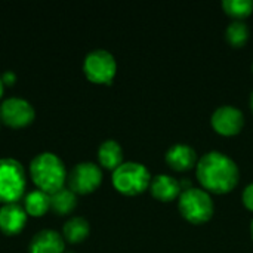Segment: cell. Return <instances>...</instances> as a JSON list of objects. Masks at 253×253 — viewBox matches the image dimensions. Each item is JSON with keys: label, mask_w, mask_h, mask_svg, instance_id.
<instances>
[{"label": "cell", "mask_w": 253, "mask_h": 253, "mask_svg": "<svg viewBox=\"0 0 253 253\" xmlns=\"http://www.w3.org/2000/svg\"><path fill=\"white\" fill-rule=\"evenodd\" d=\"M196 175L208 193L225 194L239 184L240 172L236 162L221 151L206 153L196 166Z\"/></svg>", "instance_id": "1"}, {"label": "cell", "mask_w": 253, "mask_h": 253, "mask_svg": "<svg viewBox=\"0 0 253 253\" xmlns=\"http://www.w3.org/2000/svg\"><path fill=\"white\" fill-rule=\"evenodd\" d=\"M30 175L37 190H42L50 196L65 187L68 172L64 162L56 154L44 151L31 160Z\"/></svg>", "instance_id": "2"}, {"label": "cell", "mask_w": 253, "mask_h": 253, "mask_svg": "<svg viewBox=\"0 0 253 253\" xmlns=\"http://www.w3.org/2000/svg\"><path fill=\"white\" fill-rule=\"evenodd\" d=\"M179 213L191 224L200 225L208 222L213 216V200L211 194L203 188L191 187L181 193L178 199Z\"/></svg>", "instance_id": "3"}, {"label": "cell", "mask_w": 253, "mask_h": 253, "mask_svg": "<svg viewBox=\"0 0 253 253\" xmlns=\"http://www.w3.org/2000/svg\"><path fill=\"white\" fill-rule=\"evenodd\" d=\"M151 184L150 170L138 162H125L113 170V185L125 196L144 193Z\"/></svg>", "instance_id": "4"}, {"label": "cell", "mask_w": 253, "mask_h": 253, "mask_svg": "<svg viewBox=\"0 0 253 253\" xmlns=\"http://www.w3.org/2000/svg\"><path fill=\"white\" fill-rule=\"evenodd\" d=\"M24 166L10 157L0 159V203H16L25 193Z\"/></svg>", "instance_id": "5"}, {"label": "cell", "mask_w": 253, "mask_h": 253, "mask_svg": "<svg viewBox=\"0 0 253 253\" xmlns=\"http://www.w3.org/2000/svg\"><path fill=\"white\" fill-rule=\"evenodd\" d=\"M83 71L84 76L99 84H110L117 73V62L105 49H95L89 52L83 61Z\"/></svg>", "instance_id": "6"}, {"label": "cell", "mask_w": 253, "mask_h": 253, "mask_svg": "<svg viewBox=\"0 0 253 253\" xmlns=\"http://www.w3.org/2000/svg\"><path fill=\"white\" fill-rule=\"evenodd\" d=\"M102 182V170L96 163H77L67 175V187L74 194H89Z\"/></svg>", "instance_id": "7"}, {"label": "cell", "mask_w": 253, "mask_h": 253, "mask_svg": "<svg viewBox=\"0 0 253 253\" xmlns=\"http://www.w3.org/2000/svg\"><path fill=\"white\" fill-rule=\"evenodd\" d=\"M36 117L34 107L24 98L10 96L0 104V120L10 127L28 126Z\"/></svg>", "instance_id": "8"}, {"label": "cell", "mask_w": 253, "mask_h": 253, "mask_svg": "<svg viewBox=\"0 0 253 253\" xmlns=\"http://www.w3.org/2000/svg\"><path fill=\"white\" fill-rule=\"evenodd\" d=\"M211 123L218 133L224 136H233L242 130L245 125V116L237 107L222 105L213 111L211 117Z\"/></svg>", "instance_id": "9"}, {"label": "cell", "mask_w": 253, "mask_h": 253, "mask_svg": "<svg viewBox=\"0 0 253 253\" xmlns=\"http://www.w3.org/2000/svg\"><path fill=\"white\" fill-rule=\"evenodd\" d=\"M27 212L19 203H9L0 208V231L6 236L19 234L27 224Z\"/></svg>", "instance_id": "10"}, {"label": "cell", "mask_w": 253, "mask_h": 253, "mask_svg": "<svg viewBox=\"0 0 253 253\" xmlns=\"http://www.w3.org/2000/svg\"><path fill=\"white\" fill-rule=\"evenodd\" d=\"M64 249L65 240L55 230H42L36 233L28 245L30 253H62Z\"/></svg>", "instance_id": "11"}, {"label": "cell", "mask_w": 253, "mask_h": 253, "mask_svg": "<svg viewBox=\"0 0 253 253\" xmlns=\"http://www.w3.org/2000/svg\"><path fill=\"white\" fill-rule=\"evenodd\" d=\"M166 163L178 172H185L197 166V153L187 144H175L166 151Z\"/></svg>", "instance_id": "12"}, {"label": "cell", "mask_w": 253, "mask_h": 253, "mask_svg": "<svg viewBox=\"0 0 253 253\" xmlns=\"http://www.w3.org/2000/svg\"><path fill=\"white\" fill-rule=\"evenodd\" d=\"M150 191L153 197L160 202H172L175 199H179L182 188H181V184L175 178H172L170 175L162 173L151 179Z\"/></svg>", "instance_id": "13"}, {"label": "cell", "mask_w": 253, "mask_h": 253, "mask_svg": "<svg viewBox=\"0 0 253 253\" xmlns=\"http://www.w3.org/2000/svg\"><path fill=\"white\" fill-rule=\"evenodd\" d=\"M98 160L102 168L116 170L123 163V148L117 141L107 139L98 148Z\"/></svg>", "instance_id": "14"}, {"label": "cell", "mask_w": 253, "mask_h": 253, "mask_svg": "<svg viewBox=\"0 0 253 253\" xmlns=\"http://www.w3.org/2000/svg\"><path fill=\"white\" fill-rule=\"evenodd\" d=\"M77 206V194H74L68 187L58 190L56 193L50 194V211L56 215H68Z\"/></svg>", "instance_id": "15"}, {"label": "cell", "mask_w": 253, "mask_h": 253, "mask_svg": "<svg viewBox=\"0 0 253 253\" xmlns=\"http://www.w3.org/2000/svg\"><path fill=\"white\" fill-rule=\"evenodd\" d=\"M27 215L31 216H43L50 209V196L42 190H33L24 197V205Z\"/></svg>", "instance_id": "16"}, {"label": "cell", "mask_w": 253, "mask_h": 253, "mask_svg": "<svg viewBox=\"0 0 253 253\" xmlns=\"http://www.w3.org/2000/svg\"><path fill=\"white\" fill-rule=\"evenodd\" d=\"M90 233V225L89 222L82 218V216H73L70 218L62 228V234H64V240H67L68 243H80L83 240L87 239Z\"/></svg>", "instance_id": "17"}, {"label": "cell", "mask_w": 253, "mask_h": 253, "mask_svg": "<svg viewBox=\"0 0 253 253\" xmlns=\"http://www.w3.org/2000/svg\"><path fill=\"white\" fill-rule=\"evenodd\" d=\"M225 39L234 47L245 46L248 39H249V27H248V24L245 21L234 19L225 30Z\"/></svg>", "instance_id": "18"}, {"label": "cell", "mask_w": 253, "mask_h": 253, "mask_svg": "<svg viewBox=\"0 0 253 253\" xmlns=\"http://www.w3.org/2000/svg\"><path fill=\"white\" fill-rule=\"evenodd\" d=\"M222 7L227 15L243 21L253 12V0H224Z\"/></svg>", "instance_id": "19"}, {"label": "cell", "mask_w": 253, "mask_h": 253, "mask_svg": "<svg viewBox=\"0 0 253 253\" xmlns=\"http://www.w3.org/2000/svg\"><path fill=\"white\" fill-rule=\"evenodd\" d=\"M243 205L253 212V182L249 185H246V188L243 190V196H242Z\"/></svg>", "instance_id": "20"}, {"label": "cell", "mask_w": 253, "mask_h": 253, "mask_svg": "<svg viewBox=\"0 0 253 253\" xmlns=\"http://www.w3.org/2000/svg\"><path fill=\"white\" fill-rule=\"evenodd\" d=\"M1 80H3V84H13L15 80H16V76L13 71H6L3 76H1Z\"/></svg>", "instance_id": "21"}, {"label": "cell", "mask_w": 253, "mask_h": 253, "mask_svg": "<svg viewBox=\"0 0 253 253\" xmlns=\"http://www.w3.org/2000/svg\"><path fill=\"white\" fill-rule=\"evenodd\" d=\"M3 90H4V84H3V80H1V77H0V98H1V95H3Z\"/></svg>", "instance_id": "22"}, {"label": "cell", "mask_w": 253, "mask_h": 253, "mask_svg": "<svg viewBox=\"0 0 253 253\" xmlns=\"http://www.w3.org/2000/svg\"><path fill=\"white\" fill-rule=\"evenodd\" d=\"M251 108H252V111H253V92L251 93Z\"/></svg>", "instance_id": "23"}, {"label": "cell", "mask_w": 253, "mask_h": 253, "mask_svg": "<svg viewBox=\"0 0 253 253\" xmlns=\"http://www.w3.org/2000/svg\"><path fill=\"white\" fill-rule=\"evenodd\" d=\"M251 234H252V239H253V219H252V224H251Z\"/></svg>", "instance_id": "24"}, {"label": "cell", "mask_w": 253, "mask_h": 253, "mask_svg": "<svg viewBox=\"0 0 253 253\" xmlns=\"http://www.w3.org/2000/svg\"><path fill=\"white\" fill-rule=\"evenodd\" d=\"M252 68H253V65H252Z\"/></svg>", "instance_id": "25"}]
</instances>
